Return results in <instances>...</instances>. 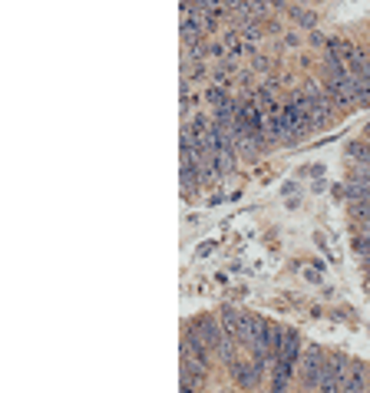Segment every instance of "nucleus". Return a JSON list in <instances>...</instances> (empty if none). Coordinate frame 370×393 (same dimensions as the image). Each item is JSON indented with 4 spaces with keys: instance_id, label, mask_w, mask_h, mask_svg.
I'll return each instance as SVG.
<instances>
[{
    "instance_id": "obj_1",
    "label": "nucleus",
    "mask_w": 370,
    "mask_h": 393,
    "mask_svg": "<svg viewBox=\"0 0 370 393\" xmlns=\"http://www.w3.org/2000/svg\"><path fill=\"white\" fill-rule=\"evenodd\" d=\"M301 99H305V110H307V120L314 129H324L331 116H334V103L327 96V86L321 79H307L305 89H301Z\"/></svg>"
},
{
    "instance_id": "obj_2",
    "label": "nucleus",
    "mask_w": 370,
    "mask_h": 393,
    "mask_svg": "<svg viewBox=\"0 0 370 393\" xmlns=\"http://www.w3.org/2000/svg\"><path fill=\"white\" fill-rule=\"evenodd\" d=\"M281 120H284V142H301L307 136V129H314L311 120H307L301 93H291V99L281 103Z\"/></svg>"
},
{
    "instance_id": "obj_3",
    "label": "nucleus",
    "mask_w": 370,
    "mask_h": 393,
    "mask_svg": "<svg viewBox=\"0 0 370 393\" xmlns=\"http://www.w3.org/2000/svg\"><path fill=\"white\" fill-rule=\"evenodd\" d=\"M324 371H327L324 350L317 347V344H307L305 354H301V367H298V380H301V387L311 390V393H317V387H321V380H324Z\"/></svg>"
},
{
    "instance_id": "obj_4",
    "label": "nucleus",
    "mask_w": 370,
    "mask_h": 393,
    "mask_svg": "<svg viewBox=\"0 0 370 393\" xmlns=\"http://www.w3.org/2000/svg\"><path fill=\"white\" fill-rule=\"evenodd\" d=\"M347 373H350V357H344V354L327 357V371H324V380H321L317 393H344Z\"/></svg>"
},
{
    "instance_id": "obj_5",
    "label": "nucleus",
    "mask_w": 370,
    "mask_h": 393,
    "mask_svg": "<svg viewBox=\"0 0 370 393\" xmlns=\"http://www.w3.org/2000/svg\"><path fill=\"white\" fill-rule=\"evenodd\" d=\"M189 330H196L198 337L205 340L212 350H218V344L225 340V328H222V317H212V314H198L192 324H185Z\"/></svg>"
},
{
    "instance_id": "obj_6",
    "label": "nucleus",
    "mask_w": 370,
    "mask_h": 393,
    "mask_svg": "<svg viewBox=\"0 0 370 393\" xmlns=\"http://www.w3.org/2000/svg\"><path fill=\"white\" fill-rule=\"evenodd\" d=\"M370 390V373L364 367V361H350V373H347V387L344 393H367Z\"/></svg>"
},
{
    "instance_id": "obj_7",
    "label": "nucleus",
    "mask_w": 370,
    "mask_h": 393,
    "mask_svg": "<svg viewBox=\"0 0 370 393\" xmlns=\"http://www.w3.org/2000/svg\"><path fill=\"white\" fill-rule=\"evenodd\" d=\"M218 317H222V328H225V334L238 340V337H241V328H245V311H235V307H222V311H218Z\"/></svg>"
},
{
    "instance_id": "obj_8",
    "label": "nucleus",
    "mask_w": 370,
    "mask_h": 393,
    "mask_svg": "<svg viewBox=\"0 0 370 393\" xmlns=\"http://www.w3.org/2000/svg\"><path fill=\"white\" fill-rule=\"evenodd\" d=\"M347 162L370 165V142H347Z\"/></svg>"
},
{
    "instance_id": "obj_9",
    "label": "nucleus",
    "mask_w": 370,
    "mask_h": 393,
    "mask_svg": "<svg viewBox=\"0 0 370 393\" xmlns=\"http://www.w3.org/2000/svg\"><path fill=\"white\" fill-rule=\"evenodd\" d=\"M350 215L360 221H370V195L367 198H357V202H350Z\"/></svg>"
},
{
    "instance_id": "obj_10",
    "label": "nucleus",
    "mask_w": 370,
    "mask_h": 393,
    "mask_svg": "<svg viewBox=\"0 0 370 393\" xmlns=\"http://www.w3.org/2000/svg\"><path fill=\"white\" fill-rule=\"evenodd\" d=\"M294 20L301 23V27H307V30H311V27H314V11L301 7V11H294Z\"/></svg>"
},
{
    "instance_id": "obj_11",
    "label": "nucleus",
    "mask_w": 370,
    "mask_h": 393,
    "mask_svg": "<svg viewBox=\"0 0 370 393\" xmlns=\"http://www.w3.org/2000/svg\"><path fill=\"white\" fill-rule=\"evenodd\" d=\"M284 46H301V33H288V37H284Z\"/></svg>"
},
{
    "instance_id": "obj_12",
    "label": "nucleus",
    "mask_w": 370,
    "mask_h": 393,
    "mask_svg": "<svg viewBox=\"0 0 370 393\" xmlns=\"http://www.w3.org/2000/svg\"><path fill=\"white\" fill-rule=\"evenodd\" d=\"M357 228H360V235H370V221H360Z\"/></svg>"
},
{
    "instance_id": "obj_13",
    "label": "nucleus",
    "mask_w": 370,
    "mask_h": 393,
    "mask_svg": "<svg viewBox=\"0 0 370 393\" xmlns=\"http://www.w3.org/2000/svg\"><path fill=\"white\" fill-rule=\"evenodd\" d=\"M291 0H272V7H288Z\"/></svg>"
},
{
    "instance_id": "obj_14",
    "label": "nucleus",
    "mask_w": 370,
    "mask_h": 393,
    "mask_svg": "<svg viewBox=\"0 0 370 393\" xmlns=\"http://www.w3.org/2000/svg\"><path fill=\"white\" fill-rule=\"evenodd\" d=\"M364 139H367V142H370V126H367V129H364Z\"/></svg>"
},
{
    "instance_id": "obj_15",
    "label": "nucleus",
    "mask_w": 370,
    "mask_h": 393,
    "mask_svg": "<svg viewBox=\"0 0 370 393\" xmlns=\"http://www.w3.org/2000/svg\"><path fill=\"white\" fill-rule=\"evenodd\" d=\"M298 393H311V390H305V387H298Z\"/></svg>"
}]
</instances>
